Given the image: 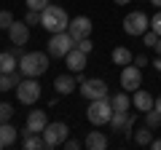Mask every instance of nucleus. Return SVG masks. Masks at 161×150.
<instances>
[{"mask_svg": "<svg viewBox=\"0 0 161 150\" xmlns=\"http://www.w3.org/2000/svg\"><path fill=\"white\" fill-rule=\"evenodd\" d=\"M40 27L48 29L51 35L54 32H64V29L70 27V19H67V13H64V8L48 3V6L40 11Z\"/></svg>", "mask_w": 161, "mask_h": 150, "instance_id": "1", "label": "nucleus"}, {"mask_svg": "<svg viewBox=\"0 0 161 150\" xmlns=\"http://www.w3.org/2000/svg\"><path fill=\"white\" fill-rule=\"evenodd\" d=\"M19 70H22L24 78H40V75L48 70V54L43 51H30L19 59Z\"/></svg>", "mask_w": 161, "mask_h": 150, "instance_id": "2", "label": "nucleus"}, {"mask_svg": "<svg viewBox=\"0 0 161 150\" xmlns=\"http://www.w3.org/2000/svg\"><path fill=\"white\" fill-rule=\"evenodd\" d=\"M86 118L94 123V126H105V123H110V118H113V104H110V97H105V99H92V104H89V110H86Z\"/></svg>", "mask_w": 161, "mask_h": 150, "instance_id": "3", "label": "nucleus"}, {"mask_svg": "<svg viewBox=\"0 0 161 150\" xmlns=\"http://www.w3.org/2000/svg\"><path fill=\"white\" fill-rule=\"evenodd\" d=\"M73 48H75V38L67 32V29H64V32H54L51 40H48V56L51 59H62V56H67Z\"/></svg>", "mask_w": 161, "mask_h": 150, "instance_id": "4", "label": "nucleus"}, {"mask_svg": "<svg viewBox=\"0 0 161 150\" xmlns=\"http://www.w3.org/2000/svg\"><path fill=\"white\" fill-rule=\"evenodd\" d=\"M14 91H16L22 104H35L40 99V83H38V78H22Z\"/></svg>", "mask_w": 161, "mask_h": 150, "instance_id": "5", "label": "nucleus"}, {"mask_svg": "<svg viewBox=\"0 0 161 150\" xmlns=\"http://www.w3.org/2000/svg\"><path fill=\"white\" fill-rule=\"evenodd\" d=\"M67 137H70V129H67V123H62V121H54V123H48V126L43 129V142H46L48 150L64 145Z\"/></svg>", "mask_w": 161, "mask_h": 150, "instance_id": "6", "label": "nucleus"}, {"mask_svg": "<svg viewBox=\"0 0 161 150\" xmlns=\"http://www.w3.org/2000/svg\"><path fill=\"white\" fill-rule=\"evenodd\" d=\"M150 29V19L145 16L142 11H134V13H126L124 19V32L126 35H134V38H142L145 32Z\"/></svg>", "mask_w": 161, "mask_h": 150, "instance_id": "7", "label": "nucleus"}, {"mask_svg": "<svg viewBox=\"0 0 161 150\" xmlns=\"http://www.w3.org/2000/svg\"><path fill=\"white\" fill-rule=\"evenodd\" d=\"M142 86V67H137V64H126V67L121 70V88L129 94H134L137 88Z\"/></svg>", "mask_w": 161, "mask_h": 150, "instance_id": "8", "label": "nucleus"}, {"mask_svg": "<svg viewBox=\"0 0 161 150\" xmlns=\"http://www.w3.org/2000/svg\"><path fill=\"white\" fill-rule=\"evenodd\" d=\"M80 94L92 102V99H105L108 97V83L102 78H86V81L80 83Z\"/></svg>", "mask_w": 161, "mask_h": 150, "instance_id": "9", "label": "nucleus"}, {"mask_svg": "<svg viewBox=\"0 0 161 150\" xmlns=\"http://www.w3.org/2000/svg\"><path fill=\"white\" fill-rule=\"evenodd\" d=\"M92 19L89 16H75V19H70V27H67V32L75 38V43L78 40H83V38H92Z\"/></svg>", "mask_w": 161, "mask_h": 150, "instance_id": "10", "label": "nucleus"}, {"mask_svg": "<svg viewBox=\"0 0 161 150\" xmlns=\"http://www.w3.org/2000/svg\"><path fill=\"white\" fill-rule=\"evenodd\" d=\"M48 126V115L43 113V110H32L27 115V123H24V131L30 134H43V129Z\"/></svg>", "mask_w": 161, "mask_h": 150, "instance_id": "11", "label": "nucleus"}, {"mask_svg": "<svg viewBox=\"0 0 161 150\" xmlns=\"http://www.w3.org/2000/svg\"><path fill=\"white\" fill-rule=\"evenodd\" d=\"M110 126H113V131H121V134H132V129H134V118L129 115V110H124V113H115V110H113Z\"/></svg>", "mask_w": 161, "mask_h": 150, "instance_id": "12", "label": "nucleus"}, {"mask_svg": "<svg viewBox=\"0 0 161 150\" xmlns=\"http://www.w3.org/2000/svg\"><path fill=\"white\" fill-rule=\"evenodd\" d=\"M8 38H11L14 46H27L30 40V24L27 22H14L8 27Z\"/></svg>", "mask_w": 161, "mask_h": 150, "instance_id": "13", "label": "nucleus"}, {"mask_svg": "<svg viewBox=\"0 0 161 150\" xmlns=\"http://www.w3.org/2000/svg\"><path fill=\"white\" fill-rule=\"evenodd\" d=\"M132 104H134V110H140V113H148V110L156 107V99L150 97L145 88H137V91H134V97H132Z\"/></svg>", "mask_w": 161, "mask_h": 150, "instance_id": "14", "label": "nucleus"}, {"mask_svg": "<svg viewBox=\"0 0 161 150\" xmlns=\"http://www.w3.org/2000/svg\"><path fill=\"white\" fill-rule=\"evenodd\" d=\"M86 56L89 54H83L80 48H73V51L67 54V67H70V72H80V70H86Z\"/></svg>", "mask_w": 161, "mask_h": 150, "instance_id": "15", "label": "nucleus"}, {"mask_svg": "<svg viewBox=\"0 0 161 150\" xmlns=\"http://www.w3.org/2000/svg\"><path fill=\"white\" fill-rule=\"evenodd\" d=\"M75 86H78V81H75V75H59V78H57V81H54V88H57V94H62V97H64V94H73L75 91Z\"/></svg>", "mask_w": 161, "mask_h": 150, "instance_id": "16", "label": "nucleus"}, {"mask_svg": "<svg viewBox=\"0 0 161 150\" xmlns=\"http://www.w3.org/2000/svg\"><path fill=\"white\" fill-rule=\"evenodd\" d=\"M110 59H113V64H118V67H126V64L134 62V54L129 51L126 46H115V48H113V56H110Z\"/></svg>", "mask_w": 161, "mask_h": 150, "instance_id": "17", "label": "nucleus"}, {"mask_svg": "<svg viewBox=\"0 0 161 150\" xmlns=\"http://www.w3.org/2000/svg\"><path fill=\"white\" fill-rule=\"evenodd\" d=\"M83 145H86L89 150H105L108 147V137H105L102 131H89L86 139H83Z\"/></svg>", "mask_w": 161, "mask_h": 150, "instance_id": "18", "label": "nucleus"}, {"mask_svg": "<svg viewBox=\"0 0 161 150\" xmlns=\"http://www.w3.org/2000/svg\"><path fill=\"white\" fill-rule=\"evenodd\" d=\"M24 75L22 70H16V72H0V91H11V88H16V83L22 81Z\"/></svg>", "mask_w": 161, "mask_h": 150, "instance_id": "19", "label": "nucleus"}, {"mask_svg": "<svg viewBox=\"0 0 161 150\" xmlns=\"http://www.w3.org/2000/svg\"><path fill=\"white\" fill-rule=\"evenodd\" d=\"M110 104H113L115 113H124V110L132 107V97H129V91H118V94L110 97Z\"/></svg>", "mask_w": 161, "mask_h": 150, "instance_id": "20", "label": "nucleus"}, {"mask_svg": "<svg viewBox=\"0 0 161 150\" xmlns=\"http://www.w3.org/2000/svg\"><path fill=\"white\" fill-rule=\"evenodd\" d=\"M19 70V56H14V51L0 54V72H16Z\"/></svg>", "mask_w": 161, "mask_h": 150, "instance_id": "21", "label": "nucleus"}, {"mask_svg": "<svg viewBox=\"0 0 161 150\" xmlns=\"http://www.w3.org/2000/svg\"><path fill=\"white\" fill-rule=\"evenodd\" d=\"M16 142V129L11 126V123H0V145L3 147H11V145Z\"/></svg>", "mask_w": 161, "mask_h": 150, "instance_id": "22", "label": "nucleus"}, {"mask_svg": "<svg viewBox=\"0 0 161 150\" xmlns=\"http://www.w3.org/2000/svg\"><path fill=\"white\" fill-rule=\"evenodd\" d=\"M150 131H153V129H150L148 123H145V126H140L137 131H134V142L142 145V147H150V142H153V134H150Z\"/></svg>", "mask_w": 161, "mask_h": 150, "instance_id": "23", "label": "nucleus"}, {"mask_svg": "<svg viewBox=\"0 0 161 150\" xmlns=\"http://www.w3.org/2000/svg\"><path fill=\"white\" fill-rule=\"evenodd\" d=\"M24 150H43L46 147V142H43V137L40 134H30V131H24Z\"/></svg>", "mask_w": 161, "mask_h": 150, "instance_id": "24", "label": "nucleus"}, {"mask_svg": "<svg viewBox=\"0 0 161 150\" xmlns=\"http://www.w3.org/2000/svg\"><path fill=\"white\" fill-rule=\"evenodd\" d=\"M145 123H148V126L150 129H158L161 126V113H158V110H148V113H145Z\"/></svg>", "mask_w": 161, "mask_h": 150, "instance_id": "25", "label": "nucleus"}, {"mask_svg": "<svg viewBox=\"0 0 161 150\" xmlns=\"http://www.w3.org/2000/svg\"><path fill=\"white\" fill-rule=\"evenodd\" d=\"M11 115H14V107H11L8 102H0V123L11 121Z\"/></svg>", "mask_w": 161, "mask_h": 150, "instance_id": "26", "label": "nucleus"}, {"mask_svg": "<svg viewBox=\"0 0 161 150\" xmlns=\"http://www.w3.org/2000/svg\"><path fill=\"white\" fill-rule=\"evenodd\" d=\"M14 22H16V19H14L11 11H0V29H8Z\"/></svg>", "mask_w": 161, "mask_h": 150, "instance_id": "27", "label": "nucleus"}, {"mask_svg": "<svg viewBox=\"0 0 161 150\" xmlns=\"http://www.w3.org/2000/svg\"><path fill=\"white\" fill-rule=\"evenodd\" d=\"M158 38H161V35H158V32H153V29H148V32L142 35V40H145V46H148V48H156Z\"/></svg>", "mask_w": 161, "mask_h": 150, "instance_id": "28", "label": "nucleus"}, {"mask_svg": "<svg viewBox=\"0 0 161 150\" xmlns=\"http://www.w3.org/2000/svg\"><path fill=\"white\" fill-rule=\"evenodd\" d=\"M24 3H27L30 11H43V8L48 6V0H24Z\"/></svg>", "mask_w": 161, "mask_h": 150, "instance_id": "29", "label": "nucleus"}, {"mask_svg": "<svg viewBox=\"0 0 161 150\" xmlns=\"http://www.w3.org/2000/svg\"><path fill=\"white\" fill-rule=\"evenodd\" d=\"M75 48H80L83 54H92L94 43H92V38H83V40H78V43H75Z\"/></svg>", "mask_w": 161, "mask_h": 150, "instance_id": "30", "label": "nucleus"}, {"mask_svg": "<svg viewBox=\"0 0 161 150\" xmlns=\"http://www.w3.org/2000/svg\"><path fill=\"white\" fill-rule=\"evenodd\" d=\"M150 29L161 35V11H158V13H153V19H150Z\"/></svg>", "mask_w": 161, "mask_h": 150, "instance_id": "31", "label": "nucleus"}, {"mask_svg": "<svg viewBox=\"0 0 161 150\" xmlns=\"http://www.w3.org/2000/svg\"><path fill=\"white\" fill-rule=\"evenodd\" d=\"M24 22H27V24H40V11H30Z\"/></svg>", "mask_w": 161, "mask_h": 150, "instance_id": "32", "label": "nucleus"}, {"mask_svg": "<svg viewBox=\"0 0 161 150\" xmlns=\"http://www.w3.org/2000/svg\"><path fill=\"white\" fill-rule=\"evenodd\" d=\"M64 147H67V150H78L80 142H78V139H64Z\"/></svg>", "mask_w": 161, "mask_h": 150, "instance_id": "33", "label": "nucleus"}, {"mask_svg": "<svg viewBox=\"0 0 161 150\" xmlns=\"http://www.w3.org/2000/svg\"><path fill=\"white\" fill-rule=\"evenodd\" d=\"M134 64H137V67H145V64H148V56H142V54L134 56Z\"/></svg>", "mask_w": 161, "mask_h": 150, "instance_id": "34", "label": "nucleus"}, {"mask_svg": "<svg viewBox=\"0 0 161 150\" xmlns=\"http://www.w3.org/2000/svg\"><path fill=\"white\" fill-rule=\"evenodd\" d=\"M75 81H78V86H80V83L86 81V72H83V70H80V72H75Z\"/></svg>", "mask_w": 161, "mask_h": 150, "instance_id": "35", "label": "nucleus"}, {"mask_svg": "<svg viewBox=\"0 0 161 150\" xmlns=\"http://www.w3.org/2000/svg\"><path fill=\"white\" fill-rule=\"evenodd\" d=\"M11 51H14V56H19V59H22V56H24V51H22V46H14V48H11Z\"/></svg>", "mask_w": 161, "mask_h": 150, "instance_id": "36", "label": "nucleus"}, {"mask_svg": "<svg viewBox=\"0 0 161 150\" xmlns=\"http://www.w3.org/2000/svg\"><path fill=\"white\" fill-rule=\"evenodd\" d=\"M150 147H153V150H161V139H153V142H150Z\"/></svg>", "mask_w": 161, "mask_h": 150, "instance_id": "37", "label": "nucleus"}, {"mask_svg": "<svg viewBox=\"0 0 161 150\" xmlns=\"http://www.w3.org/2000/svg\"><path fill=\"white\" fill-rule=\"evenodd\" d=\"M115 6H126V3H132V0H113Z\"/></svg>", "mask_w": 161, "mask_h": 150, "instance_id": "38", "label": "nucleus"}, {"mask_svg": "<svg viewBox=\"0 0 161 150\" xmlns=\"http://www.w3.org/2000/svg\"><path fill=\"white\" fill-rule=\"evenodd\" d=\"M156 54L161 56V38H158V43H156Z\"/></svg>", "mask_w": 161, "mask_h": 150, "instance_id": "39", "label": "nucleus"}, {"mask_svg": "<svg viewBox=\"0 0 161 150\" xmlns=\"http://www.w3.org/2000/svg\"><path fill=\"white\" fill-rule=\"evenodd\" d=\"M156 110H158V113H161V97L156 99Z\"/></svg>", "mask_w": 161, "mask_h": 150, "instance_id": "40", "label": "nucleus"}, {"mask_svg": "<svg viewBox=\"0 0 161 150\" xmlns=\"http://www.w3.org/2000/svg\"><path fill=\"white\" fill-rule=\"evenodd\" d=\"M150 3H153V6H158V8H161V0H150Z\"/></svg>", "mask_w": 161, "mask_h": 150, "instance_id": "41", "label": "nucleus"}, {"mask_svg": "<svg viewBox=\"0 0 161 150\" xmlns=\"http://www.w3.org/2000/svg\"><path fill=\"white\" fill-rule=\"evenodd\" d=\"M0 147H3V145H0Z\"/></svg>", "mask_w": 161, "mask_h": 150, "instance_id": "42", "label": "nucleus"}]
</instances>
